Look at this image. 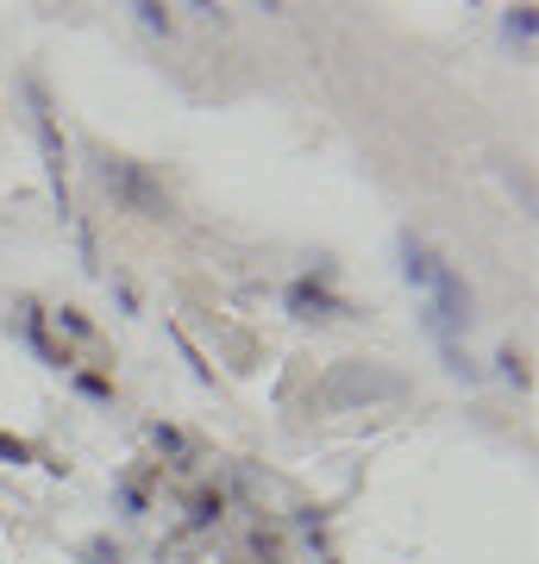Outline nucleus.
<instances>
[{
  "label": "nucleus",
  "instance_id": "obj_14",
  "mask_svg": "<svg viewBox=\"0 0 539 564\" xmlns=\"http://www.w3.org/2000/svg\"><path fill=\"white\" fill-rule=\"evenodd\" d=\"M120 508H126V514H144V496H139L132 484H126V489H120Z\"/></svg>",
  "mask_w": 539,
  "mask_h": 564
},
{
  "label": "nucleus",
  "instance_id": "obj_15",
  "mask_svg": "<svg viewBox=\"0 0 539 564\" xmlns=\"http://www.w3.org/2000/svg\"><path fill=\"white\" fill-rule=\"evenodd\" d=\"M88 558H95V564H120L114 552H107V540H95V545H88Z\"/></svg>",
  "mask_w": 539,
  "mask_h": 564
},
{
  "label": "nucleus",
  "instance_id": "obj_5",
  "mask_svg": "<svg viewBox=\"0 0 539 564\" xmlns=\"http://www.w3.org/2000/svg\"><path fill=\"white\" fill-rule=\"evenodd\" d=\"M401 276L414 282V289H433V276H440V258H433L414 232H401Z\"/></svg>",
  "mask_w": 539,
  "mask_h": 564
},
{
  "label": "nucleus",
  "instance_id": "obj_3",
  "mask_svg": "<svg viewBox=\"0 0 539 564\" xmlns=\"http://www.w3.org/2000/svg\"><path fill=\"white\" fill-rule=\"evenodd\" d=\"M389 395H401V377H370V370H339V377L326 383V395H320V402H326V408H345V402H389Z\"/></svg>",
  "mask_w": 539,
  "mask_h": 564
},
{
  "label": "nucleus",
  "instance_id": "obj_12",
  "mask_svg": "<svg viewBox=\"0 0 539 564\" xmlns=\"http://www.w3.org/2000/svg\"><path fill=\"white\" fill-rule=\"evenodd\" d=\"M214 514H220V496H201V502H195V521L207 527V521H214Z\"/></svg>",
  "mask_w": 539,
  "mask_h": 564
},
{
  "label": "nucleus",
  "instance_id": "obj_11",
  "mask_svg": "<svg viewBox=\"0 0 539 564\" xmlns=\"http://www.w3.org/2000/svg\"><path fill=\"white\" fill-rule=\"evenodd\" d=\"M502 377H508V383H527V370H520V358H515V351H502Z\"/></svg>",
  "mask_w": 539,
  "mask_h": 564
},
{
  "label": "nucleus",
  "instance_id": "obj_2",
  "mask_svg": "<svg viewBox=\"0 0 539 564\" xmlns=\"http://www.w3.org/2000/svg\"><path fill=\"white\" fill-rule=\"evenodd\" d=\"M25 101H32V126H39V151H44V176H51V195H57V207L69 214V188H63V139H57V113H51V101H44V88L32 76H25Z\"/></svg>",
  "mask_w": 539,
  "mask_h": 564
},
{
  "label": "nucleus",
  "instance_id": "obj_8",
  "mask_svg": "<svg viewBox=\"0 0 539 564\" xmlns=\"http://www.w3.org/2000/svg\"><path fill=\"white\" fill-rule=\"evenodd\" d=\"M132 13H139V25H144V32H170V13H163L158 0H139Z\"/></svg>",
  "mask_w": 539,
  "mask_h": 564
},
{
  "label": "nucleus",
  "instance_id": "obj_10",
  "mask_svg": "<svg viewBox=\"0 0 539 564\" xmlns=\"http://www.w3.org/2000/svg\"><path fill=\"white\" fill-rule=\"evenodd\" d=\"M0 464H32V445L13 440V433H0Z\"/></svg>",
  "mask_w": 539,
  "mask_h": 564
},
{
  "label": "nucleus",
  "instance_id": "obj_4",
  "mask_svg": "<svg viewBox=\"0 0 539 564\" xmlns=\"http://www.w3.org/2000/svg\"><path fill=\"white\" fill-rule=\"evenodd\" d=\"M282 307L289 314H301V321H320V314H345L333 295H326V282H314V276H295L289 289H282Z\"/></svg>",
  "mask_w": 539,
  "mask_h": 564
},
{
  "label": "nucleus",
  "instance_id": "obj_1",
  "mask_svg": "<svg viewBox=\"0 0 539 564\" xmlns=\"http://www.w3.org/2000/svg\"><path fill=\"white\" fill-rule=\"evenodd\" d=\"M100 182H107V188H114V195H120V202L132 207V214H144V220H163V214H170L163 188H158L151 176H144V163L107 158V163H100Z\"/></svg>",
  "mask_w": 539,
  "mask_h": 564
},
{
  "label": "nucleus",
  "instance_id": "obj_13",
  "mask_svg": "<svg viewBox=\"0 0 539 564\" xmlns=\"http://www.w3.org/2000/svg\"><path fill=\"white\" fill-rule=\"evenodd\" d=\"M57 321H63V326H69V333H76V339H88V321H82V314H76V307H63V314H57Z\"/></svg>",
  "mask_w": 539,
  "mask_h": 564
},
{
  "label": "nucleus",
  "instance_id": "obj_7",
  "mask_svg": "<svg viewBox=\"0 0 539 564\" xmlns=\"http://www.w3.org/2000/svg\"><path fill=\"white\" fill-rule=\"evenodd\" d=\"M533 32H539L533 7H515V13H508V39H515V44H533Z\"/></svg>",
  "mask_w": 539,
  "mask_h": 564
},
{
  "label": "nucleus",
  "instance_id": "obj_9",
  "mask_svg": "<svg viewBox=\"0 0 539 564\" xmlns=\"http://www.w3.org/2000/svg\"><path fill=\"white\" fill-rule=\"evenodd\" d=\"M76 389L88 395V402H107L114 389H107V377H95V370H76Z\"/></svg>",
  "mask_w": 539,
  "mask_h": 564
},
{
  "label": "nucleus",
  "instance_id": "obj_6",
  "mask_svg": "<svg viewBox=\"0 0 539 564\" xmlns=\"http://www.w3.org/2000/svg\"><path fill=\"white\" fill-rule=\"evenodd\" d=\"M20 333H25V345H32V351H39L44 364H63V351H57L51 339H44V326H39V314H32V307L20 314Z\"/></svg>",
  "mask_w": 539,
  "mask_h": 564
}]
</instances>
